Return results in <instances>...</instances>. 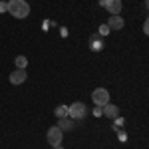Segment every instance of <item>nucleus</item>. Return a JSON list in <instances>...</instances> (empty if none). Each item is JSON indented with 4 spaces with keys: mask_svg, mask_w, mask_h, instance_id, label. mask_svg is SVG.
<instances>
[{
    "mask_svg": "<svg viewBox=\"0 0 149 149\" xmlns=\"http://www.w3.org/2000/svg\"><path fill=\"white\" fill-rule=\"evenodd\" d=\"M58 127H60L62 131L74 129V119H72V117H60V121H58Z\"/></svg>",
    "mask_w": 149,
    "mask_h": 149,
    "instance_id": "10",
    "label": "nucleus"
},
{
    "mask_svg": "<svg viewBox=\"0 0 149 149\" xmlns=\"http://www.w3.org/2000/svg\"><path fill=\"white\" fill-rule=\"evenodd\" d=\"M143 32H145V34H147V32H149V22H147V20L143 22Z\"/></svg>",
    "mask_w": 149,
    "mask_h": 149,
    "instance_id": "18",
    "label": "nucleus"
},
{
    "mask_svg": "<svg viewBox=\"0 0 149 149\" xmlns=\"http://www.w3.org/2000/svg\"><path fill=\"white\" fill-rule=\"evenodd\" d=\"M109 32H111V30H109V26H107V24H102V26H100V30H97V36H107L109 34Z\"/></svg>",
    "mask_w": 149,
    "mask_h": 149,
    "instance_id": "14",
    "label": "nucleus"
},
{
    "mask_svg": "<svg viewBox=\"0 0 149 149\" xmlns=\"http://www.w3.org/2000/svg\"><path fill=\"white\" fill-rule=\"evenodd\" d=\"M14 64H16V70H26V66H28V58L20 54V56L14 58Z\"/></svg>",
    "mask_w": 149,
    "mask_h": 149,
    "instance_id": "11",
    "label": "nucleus"
},
{
    "mask_svg": "<svg viewBox=\"0 0 149 149\" xmlns=\"http://www.w3.org/2000/svg\"><path fill=\"white\" fill-rule=\"evenodd\" d=\"M102 109H103V115H105V117H109V119H113V117H117V115H119V107H117L115 103H111V102L105 103Z\"/></svg>",
    "mask_w": 149,
    "mask_h": 149,
    "instance_id": "9",
    "label": "nucleus"
},
{
    "mask_svg": "<svg viewBox=\"0 0 149 149\" xmlns=\"http://www.w3.org/2000/svg\"><path fill=\"white\" fill-rule=\"evenodd\" d=\"M90 50L92 52H102L103 50V40H102V36H97V34H92L90 36Z\"/></svg>",
    "mask_w": 149,
    "mask_h": 149,
    "instance_id": "8",
    "label": "nucleus"
},
{
    "mask_svg": "<svg viewBox=\"0 0 149 149\" xmlns=\"http://www.w3.org/2000/svg\"><path fill=\"white\" fill-rule=\"evenodd\" d=\"M48 143L54 147V145H62V139H64V131L60 129L58 125H54V127H50L48 129Z\"/></svg>",
    "mask_w": 149,
    "mask_h": 149,
    "instance_id": "4",
    "label": "nucleus"
},
{
    "mask_svg": "<svg viewBox=\"0 0 149 149\" xmlns=\"http://www.w3.org/2000/svg\"><path fill=\"white\" fill-rule=\"evenodd\" d=\"M93 115H95V117H102V115H103V109L100 107V105H95V109H93Z\"/></svg>",
    "mask_w": 149,
    "mask_h": 149,
    "instance_id": "17",
    "label": "nucleus"
},
{
    "mask_svg": "<svg viewBox=\"0 0 149 149\" xmlns=\"http://www.w3.org/2000/svg\"><path fill=\"white\" fill-rule=\"evenodd\" d=\"M88 115V105L84 102H74L72 105H68V117L72 119H84Z\"/></svg>",
    "mask_w": 149,
    "mask_h": 149,
    "instance_id": "2",
    "label": "nucleus"
},
{
    "mask_svg": "<svg viewBox=\"0 0 149 149\" xmlns=\"http://www.w3.org/2000/svg\"><path fill=\"white\" fill-rule=\"evenodd\" d=\"M92 102L95 103V105L103 107L105 103H109V92H107L105 88H95L93 93H92Z\"/></svg>",
    "mask_w": 149,
    "mask_h": 149,
    "instance_id": "3",
    "label": "nucleus"
},
{
    "mask_svg": "<svg viewBox=\"0 0 149 149\" xmlns=\"http://www.w3.org/2000/svg\"><path fill=\"white\" fill-rule=\"evenodd\" d=\"M117 139H119L121 143H125V141H127V133L123 131V129H119V131H117Z\"/></svg>",
    "mask_w": 149,
    "mask_h": 149,
    "instance_id": "15",
    "label": "nucleus"
},
{
    "mask_svg": "<svg viewBox=\"0 0 149 149\" xmlns=\"http://www.w3.org/2000/svg\"><path fill=\"white\" fill-rule=\"evenodd\" d=\"M26 78H28V76H26V70H14V72L10 74V78H8V80H10L12 86H20V84H24V81H26Z\"/></svg>",
    "mask_w": 149,
    "mask_h": 149,
    "instance_id": "6",
    "label": "nucleus"
},
{
    "mask_svg": "<svg viewBox=\"0 0 149 149\" xmlns=\"http://www.w3.org/2000/svg\"><path fill=\"white\" fill-rule=\"evenodd\" d=\"M52 149H64V147H62V145H54Z\"/></svg>",
    "mask_w": 149,
    "mask_h": 149,
    "instance_id": "19",
    "label": "nucleus"
},
{
    "mask_svg": "<svg viewBox=\"0 0 149 149\" xmlns=\"http://www.w3.org/2000/svg\"><path fill=\"white\" fill-rule=\"evenodd\" d=\"M6 12H8V2L0 0V14H6Z\"/></svg>",
    "mask_w": 149,
    "mask_h": 149,
    "instance_id": "16",
    "label": "nucleus"
},
{
    "mask_svg": "<svg viewBox=\"0 0 149 149\" xmlns=\"http://www.w3.org/2000/svg\"><path fill=\"white\" fill-rule=\"evenodd\" d=\"M8 12L14 18H26L30 14V4L26 0H10L8 2Z\"/></svg>",
    "mask_w": 149,
    "mask_h": 149,
    "instance_id": "1",
    "label": "nucleus"
},
{
    "mask_svg": "<svg viewBox=\"0 0 149 149\" xmlns=\"http://www.w3.org/2000/svg\"><path fill=\"white\" fill-rule=\"evenodd\" d=\"M123 123H125V119H123V117H119V115H117V117H113V129H115V131L123 129Z\"/></svg>",
    "mask_w": 149,
    "mask_h": 149,
    "instance_id": "13",
    "label": "nucleus"
},
{
    "mask_svg": "<svg viewBox=\"0 0 149 149\" xmlns=\"http://www.w3.org/2000/svg\"><path fill=\"white\" fill-rule=\"evenodd\" d=\"M107 26H109V30H121L125 26V22H123V18L119 14H111L109 20H107Z\"/></svg>",
    "mask_w": 149,
    "mask_h": 149,
    "instance_id": "7",
    "label": "nucleus"
},
{
    "mask_svg": "<svg viewBox=\"0 0 149 149\" xmlns=\"http://www.w3.org/2000/svg\"><path fill=\"white\" fill-rule=\"evenodd\" d=\"M100 6L105 8L109 14H119L121 12V0H100Z\"/></svg>",
    "mask_w": 149,
    "mask_h": 149,
    "instance_id": "5",
    "label": "nucleus"
},
{
    "mask_svg": "<svg viewBox=\"0 0 149 149\" xmlns=\"http://www.w3.org/2000/svg\"><path fill=\"white\" fill-rule=\"evenodd\" d=\"M54 113H56L58 119L60 117H68V105H58L56 109H54Z\"/></svg>",
    "mask_w": 149,
    "mask_h": 149,
    "instance_id": "12",
    "label": "nucleus"
}]
</instances>
